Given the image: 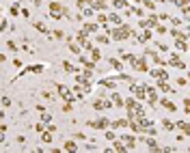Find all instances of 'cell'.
Listing matches in <instances>:
<instances>
[{"mask_svg":"<svg viewBox=\"0 0 190 153\" xmlns=\"http://www.w3.org/2000/svg\"><path fill=\"white\" fill-rule=\"evenodd\" d=\"M119 80H121V82H128V84H132V82H134V78H132V76H128V74H119Z\"/></svg>","mask_w":190,"mask_h":153,"instance_id":"cell-33","label":"cell"},{"mask_svg":"<svg viewBox=\"0 0 190 153\" xmlns=\"http://www.w3.org/2000/svg\"><path fill=\"white\" fill-rule=\"evenodd\" d=\"M123 142H125V147H128V151H134V149H136V136H132V134H123V136H119Z\"/></svg>","mask_w":190,"mask_h":153,"instance_id":"cell-8","label":"cell"},{"mask_svg":"<svg viewBox=\"0 0 190 153\" xmlns=\"http://www.w3.org/2000/svg\"><path fill=\"white\" fill-rule=\"evenodd\" d=\"M99 26H102L99 22L97 24H84V30L86 32H99Z\"/></svg>","mask_w":190,"mask_h":153,"instance_id":"cell-23","label":"cell"},{"mask_svg":"<svg viewBox=\"0 0 190 153\" xmlns=\"http://www.w3.org/2000/svg\"><path fill=\"white\" fill-rule=\"evenodd\" d=\"M7 28H9V22H7V17H2V32H7Z\"/></svg>","mask_w":190,"mask_h":153,"instance_id":"cell-46","label":"cell"},{"mask_svg":"<svg viewBox=\"0 0 190 153\" xmlns=\"http://www.w3.org/2000/svg\"><path fill=\"white\" fill-rule=\"evenodd\" d=\"M110 4L115 9H128V0H110Z\"/></svg>","mask_w":190,"mask_h":153,"instance_id":"cell-22","label":"cell"},{"mask_svg":"<svg viewBox=\"0 0 190 153\" xmlns=\"http://www.w3.org/2000/svg\"><path fill=\"white\" fill-rule=\"evenodd\" d=\"M35 28H37L39 32H43V35H50V30H48V26L43 24V22H35Z\"/></svg>","mask_w":190,"mask_h":153,"instance_id":"cell-27","label":"cell"},{"mask_svg":"<svg viewBox=\"0 0 190 153\" xmlns=\"http://www.w3.org/2000/svg\"><path fill=\"white\" fill-rule=\"evenodd\" d=\"M156 86L160 88L162 93H171V95H173V93L177 91V88H171V84H169V80H156Z\"/></svg>","mask_w":190,"mask_h":153,"instance_id":"cell-10","label":"cell"},{"mask_svg":"<svg viewBox=\"0 0 190 153\" xmlns=\"http://www.w3.org/2000/svg\"><path fill=\"white\" fill-rule=\"evenodd\" d=\"M188 2H190V0H173V4H175V7H179V9L188 7Z\"/></svg>","mask_w":190,"mask_h":153,"instance_id":"cell-36","label":"cell"},{"mask_svg":"<svg viewBox=\"0 0 190 153\" xmlns=\"http://www.w3.org/2000/svg\"><path fill=\"white\" fill-rule=\"evenodd\" d=\"M130 91H132V95L136 97L138 102H145V99H147V86H145V84L132 82V84H130Z\"/></svg>","mask_w":190,"mask_h":153,"instance_id":"cell-2","label":"cell"},{"mask_svg":"<svg viewBox=\"0 0 190 153\" xmlns=\"http://www.w3.org/2000/svg\"><path fill=\"white\" fill-rule=\"evenodd\" d=\"M43 97H46V99H56V95H54V93H50V91H43Z\"/></svg>","mask_w":190,"mask_h":153,"instance_id":"cell-42","label":"cell"},{"mask_svg":"<svg viewBox=\"0 0 190 153\" xmlns=\"http://www.w3.org/2000/svg\"><path fill=\"white\" fill-rule=\"evenodd\" d=\"M158 50H162V52H169V46H166V43H158Z\"/></svg>","mask_w":190,"mask_h":153,"instance_id":"cell-45","label":"cell"},{"mask_svg":"<svg viewBox=\"0 0 190 153\" xmlns=\"http://www.w3.org/2000/svg\"><path fill=\"white\" fill-rule=\"evenodd\" d=\"M110 99H112L115 108H125V99H123L119 93H112V95H110Z\"/></svg>","mask_w":190,"mask_h":153,"instance_id":"cell-14","label":"cell"},{"mask_svg":"<svg viewBox=\"0 0 190 153\" xmlns=\"http://www.w3.org/2000/svg\"><path fill=\"white\" fill-rule=\"evenodd\" d=\"M80 48H82L80 43H71V41H69V50L74 52V54H80Z\"/></svg>","mask_w":190,"mask_h":153,"instance_id":"cell-35","label":"cell"},{"mask_svg":"<svg viewBox=\"0 0 190 153\" xmlns=\"http://www.w3.org/2000/svg\"><path fill=\"white\" fill-rule=\"evenodd\" d=\"M52 35H54V39H67V37H65V32H63V30H54Z\"/></svg>","mask_w":190,"mask_h":153,"instance_id":"cell-37","label":"cell"},{"mask_svg":"<svg viewBox=\"0 0 190 153\" xmlns=\"http://www.w3.org/2000/svg\"><path fill=\"white\" fill-rule=\"evenodd\" d=\"M97 22H99V24H102V22H108V17H106L104 13H99V15H97Z\"/></svg>","mask_w":190,"mask_h":153,"instance_id":"cell-44","label":"cell"},{"mask_svg":"<svg viewBox=\"0 0 190 153\" xmlns=\"http://www.w3.org/2000/svg\"><path fill=\"white\" fill-rule=\"evenodd\" d=\"M52 134H54V132L46 129V132L41 134V142H46V145H52V140H54V138H52Z\"/></svg>","mask_w":190,"mask_h":153,"instance_id":"cell-20","label":"cell"},{"mask_svg":"<svg viewBox=\"0 0 190 153\" xmlns=\"http://www.w3.org/2000/svg\"><path fill=\"white\" fill-rule=\"evenodd\" d=\"M95 41L99 43V46H106V43L110 41V37H108V35H102V32H97V37H95Z\"/></svg>","mask_w":190,"mask_h":153,"instance_id":"cell-21","label":"cell"},{"mask_svg":"<svg viewBox=\"0 0 190 153\" xmlns=\"http://www.w3.org/2000/svg\"><path fill=\"white\" fill-rule=\"evenodd\" d=\"M108 108H115L112 99H106V97H97V99L93 102V110H97V112H106Z\"/></svg>","mask_w":190,"mask_h":153,"instance_id":"cell-4","label":"cell"},{"mask_svg":"<svg viewBox=\"0 0 190 153\" xmlns=\"http://www.w3.org/2000/svg\"><path fill=\"white\" fill-rule=\"evenodd\" d=\"M63 149L65 151H78V145L74 140H65V145H63Z\"/></svg>","mask_w":190,"mask_h":153,"instance_id":"cell-24","label":"cell"},{"mask_svg":"<svg viewBox=\"0 0 190 153\" xmlns=\"http://www.w3.org/2000/svg\"><path fill=\"white\" fill-rule=\"evenodd\" d=\"M169 65H171V67H177V69H186V63H184L182 58H179V54H171Z\"/></svg>","mask_w":190,"mask_h":153,"instance_id":"cell-9","label":"cell"},{"mask_svg":"<svg viewBox=\"0 0 190 153\" xmlns=\"http://www.w3.org/2000/svg\"><path fill=\"white\" fill-rule=\"evenodd\" d=\"M74 136H76V138H78V140H89V138H86V136H84V134H74Z\"/></svg>","mask_w":190,"mask_h":153,"instance_id":"cell-50","label":"cell"},{"mask_svg":"<svg viewBox=\"0 0 190 153\" xmlns=\"http://www.w3.org/2000/svg\"><path fill=\"white\" fill-rule=\"evenodd\" d=\"M46 69V63H37V65H28V67H24L20 74H17L15 78H22V76H26V74H41V71Z\"/></svg>","mask_w":190,"mask_h":153,"instance_id":"cell-6","label":"cell"},{"mask_svg":"<svg viewBox=\"0 0 190 153\" xmlns=\"http://www.w3.org/2000/svg\"><path fill=\"white\" fill-rule=\"evenodd\" d=\"M162 127H164V132H173V129H177V121L162 119Z\"/></svg>","mask_w":190,"mask_h":153,"instance_id":"cell-15","label":"cell"},{"mask_svg":"<svg viewBox=\"0 0 190 153\" xmlns=\"http://www.w3.org/2000/svg\"><path fill=\"white\" fill-rule=\"evenodd\" d=\"M46 129H48V123H43V121H39L37 125H35V132H39V134H43Z\"/></svg>","mask_w":190,"mask_h":153,"instance_id":"cell-29","label":"cell"},{"mask_svg":"<svg viewBox=\"0 0 190 153\" xmlns=\"http://www.w3.org/2000/svg\"><path fill=\"white\" fill-rule=\"evenodd\" d=\"M149 39H151V28H145V30H143V35H140L136 41H138V43H147Z\"/></svg>","mask_w":190,"mask_h":153,"instance_id":"cell-18","label":"cell"},{"mask_svg":"<svg viewBox=\"0 0 190 153\" xmlns=\"http://www.w3.org/2000/svg\"><path fill=\"white\" fill-rule=\"evenodd\" d=\"M61 110H63V112L67 114V112H71V110H74V106H71V102H65V104L61 106Z\"/></svg>","mask_w":190,"mask_h":153,"instance_id":"cell-34","label":"cell"},{"mask_svg":"<svg viewBox=\"0 0 190 153\" xmlns=\"http://www.w3.org/2000/svg\"><path fill=\"white\" fill-rule=\"evenodd\" d=\"M41 121L50 125V123H52V112H46V110H43V112H41Z\"/></svg>","mask_w":190,"mask_h":153,"instance_id":"cell-30","label":"cell"},{"mask_svg":"<svg viewBox=\"0 0 190 153\" xmlns=\"http://www.w3.org/2000/svg\"><path fill=\"white\" fill-rule=\"evenodd\" d=\"M156 30H158V32H160V35H164V32H166V28H164V26H160V24H158V26H156Z\"/></svg>","mask_w":190,"mask_h":153,"instance_id":"cell-48","label":"cell"},{"mask_svg":"<svg viewBox=\"0 0 190 153\" xmlns=\"http://www.w3.org/2000/svg\"><path fill=\"white\" fill-rule=\"evenodd\" d=\"M56 93H58V97H63L65 102H76V99H78L76 91H74V88H69V86H65V84H56Z\"/></svg>","mask_w":190,"mask_h":153,"instance_id":"cell-1","label":"cell"},{"mask_svg":"<svg viewBox=\"0 0 190 153\" xmlns=\"http://www.w3.org/2000/svg\"><path fill=\"white\" fill-rule=\"evenodd\" d=\"M145 142H147V149H158V142L153 140V138H143Z\"/></svg>","mask_w":190,"mask_h":153,"instance_id":"cell-32","label":"cell"},{"mask_svg":"<svg viewBox=\"0 0 190 153\" xmlns=\"http://www.w3.org/2000/svg\"><path fill=\"white\" fill-rule=\"evenodd\" d=\"M188 80H190V71H188Z\"/></svg>","mask_w":190,"mask_h":153,"instance_id":"cell-54","label":"cell"},{"mask_svg":"<svg viewBox=\"0 0 190 153\" xmlns=\"http://www.w3.org/2000/svg\"><path fill=\"white\" fill-rule=\"evenodd\" d=\"M171 24H173V26H182L184 20H179V17H171Z\"/></svg>","mask_w":190,"mask_h":153,"instance_id":"cell-41","label":"cell"},{"mask_svg":"<svg viewBox=\"0 0 190 153\" xmlns=\"http://www.w3.org/2000/svg\"><path fill=\"white\" fill-rule=\"evenodd\" d=\"M188 41H190V30H188Z\"/></svg>","mask_w":190,"mask_h":153,"instance_id":"cell-53","label":"cell"},{"mask_svg":"<svg viewBox=\"0 0 190 153\" xmlns=\"http://www.w3.org/2000/svg\"><path fill=\"white\" fill-rule=\"evenodd\" d=\"M110 123H112V121L108 119V116L102 114V116H97L95 121H89L86 125H89V127H93V129H108V127H110Z\"/></svg>","mask_w":190,"mask_h":153,"instance_id":"cell-3","label":"cell"},{"mask_svg":"<svg viewBox=\"0 0 190 153\" xmlns=\"http://www.w3.org/2000/svg\"><path fill=\"white\" fill-rule=\"evenodd\" d=\"M63 69H65V74H78V67L76 65H71V63H67V60H63Z\"/></svg>","mask_w":190,"mask_h":153,"instance_id":"cell-16","label":"cell"},{"mask_svg":"<svg viewBox=\"0 0 190 153\" xmlns=\"http://www.w3.org/2000/svg\"><path fill=\"white\" fill-rule=\"evenodd\" d=\"M177 129H182L184 134H190V123H186V121H177Z\"/></svg>","mask_w":190,"mask_h":153,"instance_id":"cell-25","label":"cell"},{"mask_svg":"<svg viewBox=\"0 0 190 153\" xmlns=\"http://www.w3.org/2000/svg\"><path fill=\"white\" fill-rule=\"evenodd\" d=\"M188 52H190V48H188Z\"/></svg>","mask_w":190,"mask_h":153,"instance_id":"cell-55","label":"cell"},{"mask_svg":"<svg viewBox=\"0 0 190 153\" xmlns=\"http://www.w3.org/2000/svg\"><path fill=\"white\" fill-rule=\"evenodd\" d=\"M182 11H184V15H190V4H188V7H184Z\"/></svg>","mask_w":190,"mask_h":153,"instance_id":"cell-52","label":"cell"},{"mask_svg":"<svg viewBox=\"0 0 190 153\" xmlns=\"http://www.w3.org/2000/svg\"><path fill=\"white\" fill-rule=\"evenodd\" d=\"M186 84H188L186 78H177V86H186Z\"/></svg>","mask_w":190,"mask_h":153,"instance_id":"cell-43","label":"cell"},{"mask_svg":"<svg viewBox=\"0 0 190 153\" xmlns=\"http://www.w3.org/2000/svg\"><path fill=\"white\" fill-rule=\"evenodd\" d=\"M117 82H119V76H117V78H102V80H99V84L106 86V88H117Z\"/></svg>","mask_w":190,"mask_h":153,"instance_id":"cell-11","label":"cell"},{"mask_svg":"<svg viewBox=\"0 0 190 153\" xmlns=\"http://www.w3.org/2000/svg\"><path fill=\"white\" fill-rule=\"evenodd\" d=\"M108 63H110V67H112L115 71H119V74H121V71H123V63H121L119 58H110V60H108Z\"/></svg>","mask_w":190,"mask_h":153,"instance_id":"cell-17","label":"cell"},{"mask_svg":"<svg viewBox=\"0 0 190 153\" xmlns=\"http://www.w3.org/2000/svg\"><path fill=\"white\" fill-rule=\"evenodd\" d=\"M112 129H123V127H130V119H117L110 123Z\"/></svg>","mask_w":190,"mask_h":153,"instance_id":"cell-12","label":"cell"},{"mask_svg":"<svg viewBox=\"0 0 190 153\" xmlns=\"http://www.w3.org/2000/svg\"><path fill=\"white\" fill-rule=\"evenodd\" d=\"M171 37H173V39H188V35H184L179 28H175V26H173V28H171Z\"/></svg>","mask_w":190,"mask_h":153,"instance_id":"cell-19","label":"cell"},{"mask_svg":"<svg viewBox=\"0 0 190 153\" xmlns=\"http://www.w3.org/2000/svg\"><path fill=\"white\" fill-rule=\"evenodd\" d=\"M9 106H11V99H9V97L4 95V97H2V110H7Z\"/></svg>","mask_w":190,"mask_h":153,"instance_id":"cell-40","label":"cell"},{"mask_svg":"<svg viewBox=\"0 0 190 153\" xmlns=\"http://www.w3.org/2000/svg\"><path fill=\"white\" fill-rule=\"evenodd\" d=\"M149 76L151 78H156V80H169L171 74L166 69H162V67H156V69H149Z\"/></svg>","mask_w":190,"mask_h":153,"instance_id":"cell-7","label":"cell"},{"mask_svg":"<svg viewBox=\"0 0 190 153\" xmlns=\"http://www.w3.org/2000/svg\"><path fill=\"white\" fill-rule=\"evenodd\" d=\"M108 22H112V24H117V26H121V24H123V22H121V17L117 15V13H110V15H108Z\"/></svg>","mask_w":190,"mask_h":153,"instance_id":"cell-28","label":"cell"},{"mask_svg":"<svg viewBox=\"0 0 190 153\" xmlns=\"http://www.w3.org/2000/svg\"><path fill=\"white\" fill-rule=\"evenodd\" d=\"M13 67H22V60L20 58H13Z\"/></svg>","mask_w":190,"mask_h":153,"instance_id":"cell-49","label":"cell"},{"mask_svg":"<svg viewBox=\"0 0 190 153\" xmlns=\"http://www.w3.org/2000/svg\"><path fill=\"white\" fill-rule=\"evenodd\" d=\"M91 58H93V63H99V60H102V52H99V48H93V50H91Z\"/></svg>","mask_w":190,"mask_h":153,"instance_id":"cell-26","label":"cell"},{"mask_svg":"<svg viewBox=\"0 0 190 153\" xmlns=\"http://www.w3.org/2000/svg\"><path fill=\"white\" fill-rule=\"evenodd\" d=\"M15 140H17V145H24V142H26V138H24V136H17Z\"/></svg>","mask_w":190,"mask_h":153,"instance_id":"cell-51","label":"cell"},{"mask_svg":"<svg viewBox=\"0 0 190 153\" xmlns=\"http://www.w3.org/2000/svg\"><path fill=\"white\" fill-rule=\"evenodd\" d=\"M17 13H20V2L11 4V15H17Z\"/></svg>","mask_w":190,"mask_h":153,"instance_id":"cell-38","label":"cell"},{"mask_svg":"<svg viewBox=\"0 0 190 153\" xmlns=\"http://www.w3.org/2000/svg\"><path fill=\"white\" fill-rule=\"evenodd\" d=\"M7 48L11 50V52H15V54H17V46H15V41H7Z\"/></svg>","mask_w":190,"mask_h":153,"instance_id":"cell-39","label":"cell"},{"mask_svg":"<svg viewBox=\"0 0 190 153\" xmlns=\"http://www.w3.org/2000/svg\"><path fill=\"white\" fill-rule=\"evenodd\" d=\"M106 140H112V142L117 140V134H115L112 127H108V129H106Z\"/></svg>","mask_w":190,"mask_h":153,"instance_id":"cell-31","label":"cell"},{"mask_svg":"<svg viewBox=\"0 0 190 153\" xmlns=\"http://www.w3.org/2000/svg\"><path fill=\"white\" fill-rule=\"evenodd\" d=\"M160 106L164 108V110H169V112H175V110H177V106L173 104V99H169V97H164V99H160Z\"/></svg>","mask_w":190,"mask_h":153,"instance_id":"cell-13","label":"cell"},{"mask_svg":"<svg viewBox=\"0 0 190 153\" xmlns=\"http://www.w3.org/2000/svg\"><path fill=\"white\" fill-rule=\"evenodd\" d=\"M160 20H162V22H171V15H166V13H162V15H160Z\"/></svg>","mask_w":190,"mask_h":153,"instance_id":"cell-47","label":"cell"},{"mask_svg":"<svg viewBox=\"0 0 190 153\" xmlns=\"http://www.w3.org/2000/svg\"><path fill=\"white\" fill-rule=\"evenodd\" d=\"M132 69L134 71H140V74H149V67H147V63H145V54L143 56H134L132 58Z\"/></svg>","mask_w":190,"mask_h":153,"instance_id":"cell-5","label":"cell"}]
</instances>
